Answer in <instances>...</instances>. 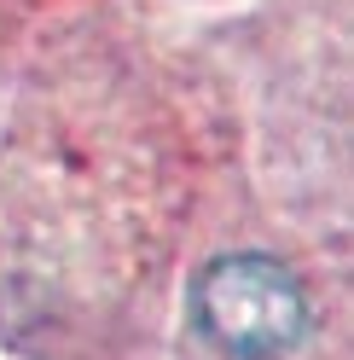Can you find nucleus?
<instances>
[{
    "label": "nucleus",
    "instance_id": "obj_1",
    "mask_svg": "<svg viewBox=\"0 0 354 360\" xmlns=\"http://www.w3.org/2000/svg\"><path fill=\"white\" fill-rule=\"evenodd\" d=\"M192 320L204 343L227 360H273L302 343L308 331V297L296 274L261 250L215 256L192 285Z\"/></svg>",
    "mask_w": 354,
    "mask_h": 360
}]
</instances>
